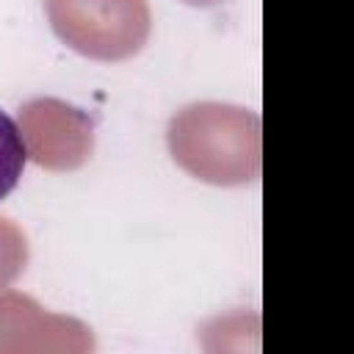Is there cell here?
<instances>
[{"label": "cell", "instance_id": "6da1fadb", "mask_svg": "<svg viewBox=\"0 0 354 354\" xmlns=\"http://www.w3.org/2000/svg\"><path fill=\"white\" fill-rule=\"evenodd\" d=\"M25 163H28V147L22 130L14 122V116H8L0 108V199H6L17 188Z\"/></svg>", "mask_w": 354, "mask_h": 354}]
</instances>
